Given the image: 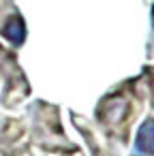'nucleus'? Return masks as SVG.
Masks as SVG:
<instances>
[{
    "instance_id": "f257e3e1",
    "label": "nucleus",
    "mask_w": 154,
    "mask_h": 156,
    "mask_svg": "<svg viewBox=\"0 0 154 156\" xmlns=\"http://www.w3.org/2000/svg\"><path fill=\"white\" fill-rule=\"evenodd\" d=\"M135 150L143 156H154V118H148L135 137Z\"/></svg>"
},
{
    "instance_id": "f03ea898",
    "label": "nucleus",
    "mask_w": 154,
    "mask_h": 156,
    "mask_svg": "<svg viewBox=\"0 0 154 156\" xmlns=\"http://www.w3.org/2000/svg\"><path fill=\"white\" fill-rule=\"evenodd\" d=\"M2 37L9 43H13V45H22L26 41V24H24V20L20 15L9 17L7 24H5V28H2Z\"/></svg>"
},
{
    "instance_id": "7ed1b4c3",
    "label": "nucleus",
    "mask_w": 154,
    "mask_h": 156,
    "mask_svg": "<svg viewBox=\"0 0 154 156\" xmlns=\"http://www.w3.org/2000/svg\"><path fill=\"white\" fill-rule=\"evenodd\" d=\"M152 28H154V7H152Z\"/></svg>"
}]
</instances>
